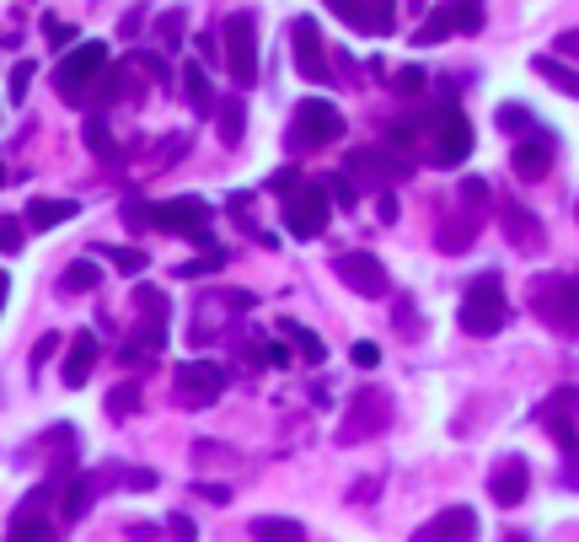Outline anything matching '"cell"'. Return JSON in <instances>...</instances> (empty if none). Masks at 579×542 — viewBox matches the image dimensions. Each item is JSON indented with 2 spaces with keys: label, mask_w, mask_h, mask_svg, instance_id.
Here are the masks:
<instances>
[{
  "label": "cell",
  "mask_w": 579,
  "mask_h": 542,
  "mask_svg": "<svg viewBox=\"0 0 579 542\" xmlns=\"http://www.w3.org/2000/svg\"><path fill=\"white\" fill-rule=\"evenodd\" d=\"M526 495H532V467H526V457H499L494 473H489V500L499 510H510V505H521Z\"/></svg>",
  "instance_id": "cell-17"
},
{
  "label": "cell",
  "mask_w": 579,
  "mask_h": 542,
  "mask_svg": "<svg viewBox=\"0 0 579 542\" xmlns=\"http://www.w3.org/2000/svg\"><path fill=\"white\" fill-rule=\"evenodd\" d=\"M349 172H365L375 183H397V177H408V162H392V151H354Z\"/></svg>",
  "instance_id": "cell-21"
},
{
  "label": "cell",
  "mask_w": 579,
  "mask_h": 542,
  "mask_svg": "<svg viewBox=\"0 0 579 542\" xmlns=\"http://www.w3.org/2000/svg\"><path fill=\"white\" fill-rule=\"evenodd\" d=\"M11 542H54V527L43 516V495H28V505L11 516Z\"/></svg>",
  "instance_id": "cell-19"
},
{
  "label": "cell",
  "mask_w": 579,
  "mask_h": 542,
  "mask_svg": "<svg viewBox=\"0 0 579 542\" xmlns=\"http://www.w3.org/2000/svg\"><path fill=\"white\" fill-rule=\"evenodd\" d=\"M285 226H290V237H301V242L323 237V226H328V188H312V183L290 188L285 194Z\"/></svg>",
  "instance_id": "cell-10"
},
{
  "label": "cell",
  "mask_w": 579,
  "mask_h": 542,
  "mask_svg": "<svg viewBox=\"0 0 579 542\" xmlns=\"http://www.w3.org/2000/svg\"><path fill=\"white\" fill-rule=\"evenodd\" d=\"M6 285H11V280H6V274H0V306H6Z\"/></svg>",
  "instance_id": "cell-52"
},
{
  "label": "cell",
  "mask_w": 579,
  "mask_h": 542,
  "mask_svg": "<svg viewBox=\"0 0 579 542\" xmlns=\"http://www.w3.org/2000/svg\"><path fill=\"white\" fill-rule=\"evenodd\" d=\"M472 6H478V0H472Z\"/></svg>",
  "instance_id": "cell-55"
},
{
  "label": "cell",
  "mask_w": 579,
  "mask_h": 542,
  "mask_svg": "<svg viewBox=\"0 0 579 542\" xmlns=\"http://www.w3.org/2000/svg\"><path fill=\"white\" fill-rule=\"evenodd\" d=\"M28 82H33V59H22V65L11 71V97H28Z\"/></svg>",
  "instance_id": "cell-41"
},
{
  "label": "cell",
  "mask_w": 579,
  "mask_h": 542,
  "mask_svg": "<svg viewBox=\"0 0 579 542\" xmlns=\"http://www.w3.org/2000/svg\"><path fill=\"white\" fill-rule=\"evenodd\" d=\"M323 6H332L354 33H371V39H386L397 22V0H323Z\"/></svg>",
  "instance_id": "cell-13"
},
{
  "label": "cell",
  "mask_w": 579,
  "mask_h": 542,
  "mask_svg": "<svg viewBox=\"0 0 579 542\" xmlns=\"http://www.w3.org/2000/svg\"><path fill=\"white\" fill-rule=\"evenodd\" d=\"M209 215H215V209H209L205 199H166V205L145 209V220H151L156 231H183V237H205Z\"/></svg>",
  "instance_id": "cell-14"
},
{
  "label": "cell",
  "mask_w": 579,
  "mask_h": 542,
  "mask_svg": "<svg viewBox=\"0 0 579 542\" xmlns=\"http://www.w3.org/2000/svg\"><path fill=\"white\" fill-rule=\"evenodd\" d=\"M414 542H478V510L451 505V510H440L429 527H418Z\"/></svg>",
  "instance_id": "cell-18"
},
{
  "label": "cell",
  "mask_w": 579,
  "mask_h": 542,
  "mask_svg": "<svg viewBox=\"0 0 579 542\" xmlns=\"http://www.w3.org/2000/svg\"><path fill=\"white\" fill-rule=\"evenodd\" d=\"M113 263H119L124 274H140V269H145V252H134V248H113Z\"/></svg>",
  "instance_id": "cell-39"
},
{
  "label": "cell",
  "mask_w": 579,
  "mask_h": 542,
  "mask_svg": "<svg viewBox=\"0 0 579 542\" xmlns=\"http://www.w3.org/2000/svg\"><path fill=\"white\" fill-rule=\"evenodd\" d=\"M397 334H403V338L418 334V317H414V301H408V295L397 301Z\"/></svg>",
  "instance_id": "cell-38"
},
{
  "label": "cell",
  "mask_w": 579,
  "mask_h": 542,
  "mask_svg": "<svg viewBox=\"0 0 579 542\" xmlns=\"http://www.w3.org/2000/svg\"><path fill=\"white\" fill-rule=\"evenodd\" d=\"M220 392H226V366H215V360H183L172 371V398L183 409H209Z\"/></svg>",
  "instance_id": "cell-7"
},
{
  "label": "cell",
  "mask_w": 579,
  "mask_h": 542,
  "mask_svg": "<svg viewBox=\"0 0 579 542\" xmlns=\"http://www.w3.org/2000/svg\"><path fill=\"white\" fill-rule=\"evenodd\" d=\"M91 366H97V334H76L65 349V387H81Z\"/></svg>",
  "instance_id": "cell-22"
},
{
  "label": "cell",
  "mask_w": 579,
  "mask_h": 542,
  "mask_svg": "<svg viewBox=\"0 0 579 542\" xmlns=\"http://www.w3.org/2000/svg\"><path fill=\"white\" fill-rule=\"evenodd\" d=\"M553 156H558V140H553L547 129H532V134H521V140H515L510 167H515L521 183H542V177L553 172Z\"/></svg>",
  "instance_id": "cell-12"
},
{
  "label": "cell",
  "mask_w": 579,
  "mask_h": 542,
  "mask_svg": "<svg viewBox=\"0 0 579 542\" xmlns=\"http://www.w3.org/2000/svg\"><path fill=\"white\" fill-rule=\"evenodd\" d=\"M119 478H124L129 489H151V484H156V473H145V467H134V473H119Z\"/></svg>",
  "instance_id": "cell-49"
},
{
  "label": "cell",
  "mask_w": 579,
  "mask_h": 542,
  "mask_svg": "<svg viewBox=\"0 0 579 542\" xmlns=\"http://www.w3.org/2000/svg\"><path fill=\"white\" fill-rule=\"evenodd\" d=\"M226 263V252H205V258H194V263H183L177 274H205V269H220Z\"/></svg>",
  "instance_id": "cell-42"
},
{
  "label": "cell",
  "mask_w": 579,
  "mask_h": 542,
  "mask_svg": "<svg viewBox=\"0 0 579 542\" xmlns=\"http://www.w3.org/2000/svg\"><path fill=\"white\" fill-rule=\"evenodd\" d=\"M532 312H537L553 334L575 338L579 334V274L537 280V285H532Z\"/></svg>",
  "instance_id": "cell-4"
},
{
  "label": "cell",
  "mask_w": 579,
  "mask_h": 542,
  "mask_svg": "<svg viewBox=\"0 0 579 542\" xmlns=\"http://www.w3.org/2000/svg\"><path fill=\"white\" fill-rule=\"evenodd\" d=\"M140 65H145V71H151V76H156V82H172V65H166L162 54H140Z\"/></svg>",
  "instance_id": "cell-44"
},
{
  "label": "cell",
  "mask_w": 579,
  "mask_h": 542,
  "mask_svg": "<svg viewBox=\"0 0 579 542\" xmlns=\"http://www.w3.org/2000/svg\"><path fill=\"white\" fill-rule=\"evenodd\" d=\"M386 424H392V398H386L381 387H360V392L349 398L343 424H338V441H343V446H360V441H375Z\"/></svg>",
  "instance_id": "cell-5"
},
{
  "label": "cell",
  "mask_w": 579,
  "mask_h": 542,
  "mask_svg": "<svg viewBox=\"0 0 579 542\" xmlns=\"http://www.w3.org/2000/svg\"><path fill=\"white\" fill-rule=\"evenodd\" d=\"M328 194L338 199V209H354V205H360V199H354V188H349V177H332Z\"/></svg>",
  "instance_id": "cell-40"
},
{
  "label": "cell",
  "mask_w": 579,
  "mask_h": 542,
  "mask_svg": "<svg viewBox=\"0 0 579 542\" xmlns=\"http://www.w3.org/2000/svg\"><path fill=\"white\" fill-rule=\"evenodd\" d=\"M0 183H6V167H0Z\"/></svg>",
  "instance_id": "cell-53"
},
{
  "label": "cell",
  "mask_w": 579,
  "mask_h": 542,
  "mask_svg": "<svg viewBox=\"0 0 579 542\" xmlns=\"http://www.w3.org/2000/svg\"><path fill=\"white\" fill-rule=\"evenodd\" d=\"M76 209H81L76 199H33V205H28V226H33V231H48V226L70 220Z\"/></svg>",
  "instance_id": "cell-25"
},
{
  "label": "cell",
  "mask_w": 579,
  "mask_h": 542,
  "mask_svg": "<svg viewBox=\"0 0 579 542\" xmlns=\"http://www.w3.org/2000/svg\"><path fill=\"white\" fill-rule=\"evenodd\" d=\"M510 323V301H504V285H499V274H478L467 295H461V328L472 338H489L499 334Z\"/></svg>",
  "instance_id": "cell-3"
},
{
  "label": "cell",
  "mask_w": 579,
  "mask_h": 542,
  "mask_svg": "<svg viewBox=\"0 0 579 542\" xmlns=\"http://www.w3.org/2000/svg\"><path fill=\"white\" fill-rule=\"evenodd\" d=\"M54 349H59V334H43L39 344H33V366H43V360H48Z\"/></svg>",
  "instance_id": "cell-48"
},
{
  "label": "cell",
  "mask_w": 579,
  "mask_h": 542,
  "mask_svg": "<svg viewBox=\"0 0 579 542\" xmlns=\"http://www.w3.org/2000/svg\"><path fill=\"white\" fill-rule=\"evenodd\" d=\"M252 542H306V527L290 516H258L252 521Z\"/></svg>",
  "instance_id": "cell-24"
},
{
  "label": "cell",
  "mask_w": 579,
  "mask_h": 542,
  "mask_svg": "<svg viewBox=\"0 0 579 542\" xmlns=\"http://www.w3.org/2000/svg\"><path fill=\"white\" fill-rule=\"evenodd\" d=\"M183 91H188V102L199 108V113H215L220 102H215V86H209L205 65H183Z\"/></svg>",
  "instance_id": "cell-28"
},
{
  "label": "cell",
  "mask_w": 579,
  "mask_h": 542,
  "mask_svg": "<svg viewBox=\"0 0 579 542\" xmlns=\"http://www.w3.org/2000/svg\"><path fill=\"white\" fill-rule=\"evenodd\" d=\"M290 43H295V71L306 76V82H328V59H323V33H317V22L312 17H295L290 22Z\"/></svg>",
  "instance_id": "cell-16"
},
{
  "label": "cell",
  "mask_w": 579,
  "mask_h": 542,
  "mask_svg": "<svg viewBox=\"0 0 579 542\" xmlns=\"http://www.w3.org/2000/svg\"><path fill=\"white\" fill-rule=\"evenodd\" d=\"M226 71L242 86H252V76H258V17L252 11L226 17Z\"/></svg>",
  "instance_id": "cell-8"
},
{
  "label": "cell",
  "mask_w": 579,
  "mask_h": 542,
  "mask_svg": "<svg viewBox=\"0 0 579 542\" xmlns=\"http://www.w3.org/2000/svg\"><path fill=\"white\" fill-rule=\"evenodd\" d=\"M134 409H140V381H124V387L108 392V414L113 419H129Z\"/></svg>",
  "instance_id": "cell-34"
},
{
  "label": "cell",
  "mask_w": 579,
  "mask_h": 542,
  "mask_svg": "<svg viewBox=\"0 0 579 542\" xmlns=\"http://www.w3.org/2000/svg\"><path fill=\"white\" fill-rule=\"evenodd\" d=\"M215 113H220V119H215V129H220V145H242V129H248V108H242V97H226Z\"/></svg>",
  "instance_id": "cell-26"
},
{
  "label": "cell",
  "mask_w": 579,
  "mask_h": 542,
  "mask_svg": "<svg viewBox=\"0 0 579 542\" xmlns=\"http://www.w3.org/2000/svg\"><path fill=\"white\" fill-rule=\"evenodd\" d=\"M97 280H102V274H97V263H70V269H65V274H59V291L65 295H86V291H97Z\"/></svg>",
  "instance_id": "cell-29"
},
{
  "label": "cell",
  "mask_w": 579,
  "mask_h": 542,
  "mask_svg": "<svg viewBox=\"0 0 579 542\" xmlns=\"http://www.w3.org/2000/svg\"><path fill=\"white\" fill-rule=\"evenodd\" d=\"M558 54H569V59H579V33H564V39H558Z\"/></svg>",
  "instance_id": "cell-51"
},
{
  "label": "cell",
  "mask_w": 579,
  "mask_h": 542,
  "mask_svg": "<svg viewBox=\"0 0 579 542\" xmlns=\"http://www.w3.org/2000/svg\"><path fill=\"white\" fill-rule=\"evenodd\" d=\"M86 145H91L102 162H119V145H113V134H108V119H102V113L86 119Z\"/></svg>",
  "instance_id": "cell-30"
},
{
  "label": "cell",
  "mask_w": 579,
  "mask_h": 542,
  "mask_svg": "<svg viewBox=\"0 0 579 542\" xmlns=\"http://www.w3.org/2000/svg\"><path fill=\"white\" fill-rule=\"evenodd\" d=\"M392 86H397L403 97H414V91H424V71H418V65H408V71H397V76H392Z\"/></svg>",
  "instance_id": "cell-36"
},
{
  "label": "cell",
  "mask_w": 579,
  "mask_h": 542,
  "mask_svg": "<svg viewBox=\"0 0 579 542\" xmlns=\"http://www.w3.org/2000/svg\"><path fill=\"white\" fill-rule=\"evenodd\" d=\"M43 28H48V39L59 43V48H65V43H70V39H76V28H70V22H59V17H48Z\"/></svg>",
  "instance_id": "cell-45"
},
{
  "label": "cell",
  "mask_w": 579,
  "mask_h": 542,
  "mask_svg": "<svg viewBox=\"0 0 579 542\" xmlns=\"http://www.w3.org/2000/svg\"><path fill=\"white\" fill-rule=\"evenodd\" d=\"M532 71H537V76L553 86V91H564V97H579V71L569 65V59H558V54H537V59H532Z\"/></svg>",
  "instance_id": "cell-23"
},
{
  "label": "cell",
  "mask_w": 579,
  "mask_h": 542,
  "mask_svg": "<svg viewBox=\"0 0 579 542\" xmlns=\"http://www.w3.org/2000/svg\"><path fill=\"white\" fill-rule=\"evenodd\" d=\"M456 33H483V6H472V0H446V6H435L429 17H424V28L414 33V48H429V43H446Z\"/></svg>",
  "instance_id": "cell-6"
},
{
  "label": "cell",
  "mask_w": 579,
  "mask_h": 542,
  "mask_svg": "<svg viewBox=\"0 0 579 542\" xmlns=\"http://www.w3.org/2000/svg\"><path fill=\"white\" fill-rule=\"evenodd\" d=\"M575 220H579V209H575Z\"/></svg>",
  "instance_id": "cell-54"
},
{
  "label": "cell",
  "mask_w": 579,
  "mask_h": 542,
  "mask_svg": "<svg viewBox=\"0 0 579 542\" xmlns=\"http://www.w3.org/2000/svg\"><path fill=\"white\" fill-rule=\"evenodd\" d=\"M280 334L301 349V360H306V366H323V360H328V344L312 334V328H301V323H290V317H285V323H280Z\"/></svg>",
  "instance_id": "cell-27"
},
{
  "label": "cell",
  "mask_w": 579,
  "mask_h": 542,
  "mask_svg": "<svg viewBox=\"0 0 579 542\" xmlns=\"http://www.w3.org/2000/svg\"><path fill=\"white\" fill-rule=\"evenodd\" d=\"M537 419H542V430H547L564 452H575V446H579V387H558V392H547V398H542V409H537Z\"/></svg>",
  "instance_id": "cell-11"
},
{
  "label": "cell",
  "mask_w": 579,
  "mask_h": 542,
  "mask_svg": "<svg viewBox=\"0 0 579 542\" xmlns=\"http://www.w3.org/2000/svg\"><path fill=\"white\" fill-rule=\"evenodd\" d=\"M134 306L145 312V323H151V328H166V312H172V301H166L162 291H151V285H140V291H134Z\"/></svg>",
  "instance_id": "cell-31"
},
{
  "label": "cell",
  "mask_w": 579,
  "mask_h": 542,
  "mask_svg": "<svg viewBox=\"0 0 579 542\" xmlns=\"http://www.w3.org/2000/svg\"><path fill=\"white\" fill-rule=\"evenodd\" d=\"M102 71H108V43H76V48L59 59L54 86H59V97H81V91L97 82Z\"/></svg>",
  "instance_id": "cell-9"
},
{
  "label": "cell",
  "mask_w": 579,
  "mask_h": 542,
  "mask_svg": "<svg viewBox=\"0 0 579 542\" xmlns=\"http://www.w3.org/2000/svg\"><path fill=\"white\" fill-rule=\"evenodd\" d=\"M499 129H510V134H515V140H521V134H532V108H526V102H504V108H499Z\"/></svg>",
  "instance_id": "cell-33"
},
{
  "label": "cell",
  "mask_w": 579,
  "mask_h": 542,
  "mask_svg": "<svg viewBox=\"0 0 579 542\" xmlns=\"http://www.w3.org/2000/svg\"><path fill=\"white\" fill-rule=\"evenodd\" d=\"M343 134V113L328 97H301L290 108V151H323Z\"/></svg>",
  "instance_id": "cell-2"
},
{
  "label": "cell",
  "mask_w": 579,
  "mask_h": 542,
  "mask_svg": "<svg viewBox=\"0 0 579 542\" xmlns=\"http://www.w3.org/2000/svg\"><path fill=\"white\" fill-rule=\"evenodd\" d=\"M28 242V220H0V252H22Z\"/></svg>",
  "instance_id": "cell-35"
},
{
  "label": "cell",
  "mask_w": 579,
  "mask_h": 542,
  "mask_svg": "<svg viewBox=\"0 0 579 542\" xmlns=\"http://www.w3.org/2000/svg\"><path fill=\"white\" fill-rule=\"evenodd\" d=\"M564 457H569V467H564V484H569V489H579V446H575V452H564Z\"/></svg>",
  "instance_id": "cell-50"
},
{
  "label": "cell",
  "mask_w": 579,
  "mask_h": 542,
  "mask_svg": "<svg viewBox=\"0 0 579 542\" xmlns=\"http://www.w3.org/2000/svg\"><path fill=\"white\" fill-rule=\"evenodd\" d=\"M349 355H354V366H365V371H371V366H381V349H375V344H365V338H360Z\"/></svg>",
  "instance_id": "cell-43"
},
{
  "label": "cell",
  "mask_w": 579,
  "mask_h": 542,
  "mask_svg": "<svg viewBox=\"0 0 579 542\" xmlns=\"http://www.w3.org/2000/svg\"><path fill=\"white\" fill-rule=\"evenodd\" d=\"M418 134L429 140V162L435 167H461L472 156V124L456 102H440L435 113H424V124H392V145H414Z\"/></svg>",
  "instance_id": "cell-1"
},
{
  "label": "cell",
  "mask_w": 579,
  "mask_h": 542,
  "mask_svg": "<svg viewBox=\"0 0 579 542\" xmlns=\"http://www.w3.org/2000/svg\"><path fill=\"white\" fill-rule=\"evenodd\" d=\"M332 274L354 295H386V269L375 263V252H338L332 258Z\"/></svg>",
  "instance_id": "cell-15"
},
{
  "label": "cell",
  "mask_w": 579,
  "mask_h": 542,
  "mask_svg": "<svg viewBox=\"0 0 579 542\" xmlns=\"http://www.w3.org/2000/svg\"><path fill=\"white\" fill-rule=\"evenodd\" d=\"M166 532L177 542H194V521H188V516H166Z\"/></svg>",
  "instance_id": "cell-46"
},
{
  "label": "cell",
  "mask_w": 579,
  "mask_h": 542,
  "mask_svg": "<svg viewBox=\"0 0 579 542\" xmlns=\"http://www.w3.org/2000/svg\"><path fill=\"white\" fill-rule=\"evenodd\" d=\"M199 500H209V505H231V489H226V484H199Z\"/></svg>",
  "instance_id": "cell-47"
},
{
  "label": "cell",
  "mask_w": 579,
  "mask_h": 542,
  "mask_svg": "<svg viewBox=\"0 0 579 542\" xmlns=\"http://www.w3.org/2000/svg\"><path fill=\"white\" fill-rule=\"evenodd\" d=\"M499 220H504L510 242H515L521 252H537V248H542V220L532 215V209H521V205H510V199H504V209H499Z\"/></svg>",
  "instance_id": "cell-20"
},
{
  "label": "cell",
  "mask_w": 579,
  "mask_h": 542,
  "mask_svg": "<svg viewBox=\"0 0 579 542\" xmlns=\"http://www.w3.org/2000/svg\"><path fill=\"white\" fill-rule=\"evenodd\" d=\"M183 22H188V11H183V6H172V11L162 17V39L177 43V39H183Z\"/></svg>",
  "instance_id": "cell-37"
},
{
  "label": "cell",
  "mask_w": 579,
  "mask_h": 542,
  "mask_svg": "<svg viewBox=\"0 0 579 542\" xmlns=\"http://www.w3.org/2000/svg\"><path fill=\"white\" fill-rule=\"evenodd\" d=\"M59 510H65V521H81L86 510H91V478L65 484V500H59Z\"/></svg>",
  "instance_id": "cell-32"
}]
</instances>
